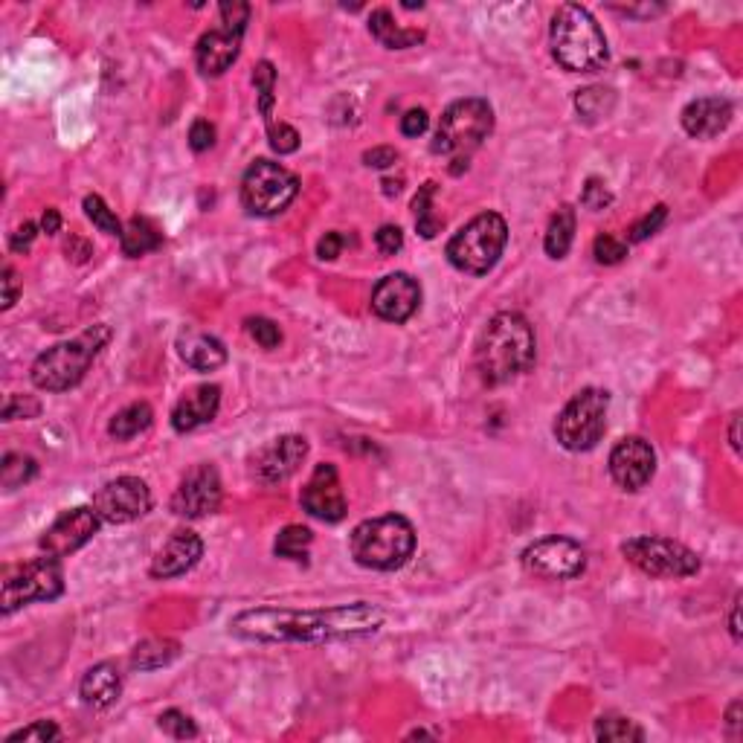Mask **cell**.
Segmentation results:
<instances>
[{
  "mask_svg": "<svg viewBox=\"0 0 743 743\" xmlns=\"http://www.w3.org/2000/svg\"><path fill=\"white\" fill-rule=\"evenodd\" d=\"M41 413V404L32 401L27 395H9L6 407H3V421H15V418H35Z\"/></svg>",
  "mask_w": 743,
  "mask_h": 743,
  "instance_id": "bcb514c9",
  "label": "cell"
},
{
  "mask_svg": "<svg viewBox=\"0 0 743 743\" xmlns=\"http://www.w3.org/2000/svg\"><path fill=\"white\" fill-rule=\"evenodd\" d=\"M253 85L259 90V111L270 125V114H273V102H276V70L270 61H259L256 73H253Z\"/></svg>",
  "mask_w": 743,
  "mask_h": 743,
  "instance_id": "8d00e7d4",
  "label": "cell"
},
{
  "mask_svg": "<svg viewBox=\"0 0 743 743\" xmlns=\"http://www.w3.org/2000/svg\"><path fill=\"white\" fill-rule=\"evenodd\" d=\"M433 195H436V183L427 180L418 195L413 198V212H416V227L424 238H433L442 230V218L433 215Z\"/></svg>",
  "mask_w": 743,
  "mask_h": 743,
  "instance_id": "e575fe53",
  "label": "cell"
},
{
  "mask_svg": "<svg viewBox=\"0 0 743 743\" xmlns=\"http://www.w3.org/2000/svg\"><path fill=\"white\" fill-rule=\"evenodd\" d=\"M363 163L369 169H389V166L398 163V151L392 149V146H375V149L363 151Z\"/></svg>",
  "mask_w": 743,
  "mask_h": 743,
  "instance_id": "681fc988",
  "label": "cell"
},
{
  "mask_svg": "<svg viewBox=\"0 0 743 743\" xmlns=\"http://www.w3.org/2000/svg\"><path fill=\"white\" fill-rule=\"evenodd\" d=\"M122 253L128 256V259H140V256H146V253H154L160 244H163V233H160V227L149 221V218H131L125 227H122Z\"/></svg>",
  "mask_w": 743,
  "mask_h": 743,
  "instance_id": "4316f807",
  "label": "cell"
},
{
  "mask_svg": "<svg viewBox=\"0 0 743 743\" xmlns=\"http://www.w3.org/2000/svg\"><path fill=\"white\" fill-rule=\"evenodd\" d=\"M427 125H430L427 111H424V108H413V111H407V114L401 117V134H404V137H421V134L427 131Z\"/></svg>",
  "mask_w": 743,
  "mask_h": 743,
  "instance_id": "f907efd6",
  "label": "cell"
},
{
  "mask_svg": "<svg viewBox=\"0 0 743 743\" xmlns=\"http://www.w3.org/2000/svg\"><path fill=\"white\" fill-rule=\"evenodd\" d=\"M3 311H9L15 302H18V294H21V279H18V273H15V268H3Z\"/></svg>",
  "mask_w": 743,
  "mask_h": 743,
  "instance_id": "816d5d0a",
  "label": "cell"
},
{
  "mask_svg": "<svg viewBox=\"0 0 743 743\" xmlns=\"http://www.w3.org/2000/svg\"><path fill=\"white\" fill-rule=\"evenodd\" d=\"M241 38L244 35L224 30V27L204 32L198 38V47H195L198 70L204 76H221V73H227L236 64L238 53H241Z\"/></svg>",
  "mask_w": 743,
  "mask_h": 743,
  "instance_id": "603a6c76",
  "label": "cell"
},
{
  "mask_svg": "<svg viewBox=\"0 0 743 743\" xmlns=\"http://www.w3.org/2000/svg\"><path fill=\"white\" fill-rule=\"evenodd\" d=\"M369 32L387 50H410L424 41V30H407V27L395 24L389 9H375L369 15Z\"/></svg>",
  "mask_w": 743,
  "mask_h": 743,
  "instance_id": "484cf974",
  "label": "cell"
},
{
  "mask_svg": "<svg viewBox=\"0 0 743 743\" xmlns=\"http://www.w3.org/2000/svg\"><path fill=\"white\" fill-rule=\"evenodd\" d=\"M685 134L697 137V140H712L717 134H723L732 122V102L720 99V96H703L688 102L680 114Z\"/></svg>",
  "mask_w": 743,
  "mask_h": 743,
  "instance_id": "44dd1931",
  "label": "cell"
},
{
  "mask_svg": "<svg viewBox=\"0 0 743 743\" xmlns=\"http://www.w3.org/2000/svg\"><path fill=\"white\" fill-rule=\"evenodd\" d=\"M157 726H160L166 735H172L175 741H192V738H198L195 720L186 712H180V709H169V712L160 714V717H157Z\"/></svg>",
  "mask_w": 743,
  "mask_h": 743,
  "instance_id": "74e56055",
  "label": "cell"
},
{
  "mask_svg": "<svg viewBox=\"0 0 743 743\" xmlns=\"http://www.w3.org/2000/svg\"><path fill=\"white\" fill-rule=\"evenodd\" d=\"M729 630H732V639H735V642H741V595H735V601H732Z\"/></svg>",
  "mask_w": 743,
  "mask_h": 743,
  "instance_id": "6f0895ef",
  "label": "cell"
},
{
  "mask_svg": "<svg viewBox=\"0 0 743 743\" xmlns=\"http://www.w3.org/2000/svg\"><path fill=\"white\" fill-rule=\"evenodd\" d=\"M108 340H111V326L99 323V326L85 328L73 340H61L56 346H50L32 363V384L44 392H67V389L79 387L93 366V360L108 346Z\"/></svg>",
  "mask_w": 743,
  "mask_h": 743,
  "instance_id": "277c9868",
  "label": "cell"
},
{
  "mask_svg": "<svg viewBox=\"0 0 743 743\" xmlns=\"http://www.w3.org/2000/svg\"><path fill=\"white\" fill-rule=\"evenodd\" d=\"M595 738L604 743H627V741H645V729L636 726L630 717H619V714H601L595 720Z\"/></svg>",
  "mask_w": 743,
  "mask_h": 743,
  "instance_id": "4dcf8cb0",
  "label": "cell"
},
{
  "mask_svg": "<svg viewBox=\"0 0 743 743\" xmlns=\"http://www.w3.org/2000/svg\"><path fill=\"white\" fill-rule=\"evenodd\" d=\"M189 146L192 151H207L215 146V125L209 119H195L189 128Z\"/></svg>",
  "mask_w": 743,
  "mask_h": 743,
  "instance_id": "7dc6e473",
  "label": "cell"
},
{
  "mask_svg": "<svg viewBox=\"0 0 743 743\" xmlns=\"http://www.w3.org/2000/svg\"><path fill=\"white\" fill-rule=\"evenodd\" d=\"M622 555L627 564L651 578H691L700 572V558L688 546L671 537L642 535L622 543Z\"/></svg>",
  "mask_w": 743,
  "mask_h": 743,
  "instance_id": "8fae6325",
  "label": "cell"
},
{
  "mask_svg": "<svg viewBox=\"0 0 743 743\" xmlns=\"http://www.w3.org/2000/svg\"><path fill=\"white\" fill-rule=\"evenodd\" d=\"M572 238H575V209L564 204L552 215L549 227H546V238H543V247L552 259H564L572 247Z\"/></svg>",
  "mask_w": 743,
  "mask_h": 743,
  "instance_id": "f546056e",
  "label": "cell"
},
{
  "mask_svg": "<svg viewBox=\"0 0 743 743\" xmlns=\"http://www.w3.org/2000/svg\"><path fill=\"white\" fill-rule=\"evenodd\" d=\"M508 244V224L500 212H479L447 241V262L468 276H485L497 268Z\"/></svg>",
  "mask_w": 743,
  "mask_h": 743,
  "instance_id": "52a82bcc",
  "label": "cell"
},
{
  "mask_svg": "<svg viewBox=\"0 0 743 743\" xmlns=\"http://www.w3.org/2000/svg\"><path fill=\"white\" fill-rule=\"evenodd\" d=\"M268 140L270 149L276 154H294L299 149V134L297 128H291L288 122H270L268 125Z\"/></svg>",
  "mask_w": 743,
  "mask_h": 743,
  "instance_id": "ee69618b",
  "label": "cell"
},
{
  "mask_svg": "<svg viewBox=\"0 0 743 743\" xmlns=\"http://www.w3.org/2000/svg\"><path fill=\"white\" fill-rule=\"evenodd\" d=\"M726 726H729V735L738 738V729H741V700H735L726 712Z\"/></svg>",
  "mask_w": 743,
  "mask_h": 743,
  "instance_id": "680465c9",
  "label": "cell"
},
{
  "mask_svg": "<svg viewBox=\"0 0 743 743\" xmlns=\"http://www.w3.org/2000/svg\"><path fill=\"white\" fill-rule=\"evenodd\" d=\"M79 694H82V703L93 706V709H108L114 706L122 694V674L114 662H99L93 665L88 674L82 677L79 685Z\"/></svg>",
  "mask_w": 743,
  "mask_h": 743,
  "instance_id": "d4e9b609",
  "label": "cell"
},
{
  "mask_svg": "<svg viewBox=\"0 0 743 743\" xmlns=\"http://www.w3.org/2000/svg\"><path fill=\"white\" fill-rule=\"evenodd\" d=\"M221 407V389L215 384H201V387L186 389L180 395V401L172 410V427L178 433H192L198 427H204L209 421H215Z\"/></svg>",
  "mask_w": 743,
  "mask_h": 743,
  "instance_id": "7402d4cb",
  "label": "cell"
},
{
  "mask_svg": "<svg viewBox=\"0 0 743 743\" xmlns=\"http://www.w3.org/2000/svg\"><path fill=\"white\" fill-rule=\"evenodd\" d=\"M665 218H668V207L665 204H659L654 207L648 215H642L633 227H630V233L627 238L633 241V244H639V241H645V238H651L654 233H659V227L665 224Z\"/></svg>",
  "mask_w": 743,
  "mask_h": 743,
  "instance_id": "7bdbcfd3",
  "label": "cell"
},
{
  "mask_svg": "<svg viewBox=\"0 0 743 743\" xmlns=\"http://www.w3.org/2000/svg\"><path fill=\"white\" fill-rule=\"evenodd\" d=\"M610 395L604 389L587 387L569 398L564 410L555 418V439L569 453L593 450L607 430Z\"/></svg>",
  "mask_w": 743,
  "mask_h": 743,
  "instance_id": "ba28073f",
  "label": "cell"
},
{
  "mask_svg": "<svg viewBox=\"0 0 743 743\" xmlns=\"http://www.w3.org/2000/svg\"><path fill=\"white\" fill-rule=\"evenodd\" d=\"M250 3H241V0H227V3H221L218 6V15H221V27L230 32H238V35H244L247 30V24H250Z\"/></svg>",
  "mask_w": 743,
  "mask_h": 743,
  "instance_id": "60d3db41",
  "label": "cell"
},
{
  "mask_svg": "<svg viewBox=\"0 0 743 743\" xmlns=\"http://www.w3.org/2000/svg\"><path fill=\"white\" fill-rule=\"evenodd\" d=\"M616 105V93L610 88H584L575 93V108L578 114L587 119V122H595V119H604Z\"/></svg>",
  "mask_w": 743,
  "mask_h": 743,
  "instance_id": "d6a6232c",
  "label": "cell"
},
{
  "mask_svg": "<svg viewBox=\"0 0 743 743\" xmlns=\"http://www.w3.org/2000/svg\"><path fill=\"white\" fill-rule=\"evenodd\" d=\"M151 421H154V413H151L149 404H146V401H137V404H128L125 410H119L117 416L111 418L108 433H111L117 442H128V439L146 433L151 427Z\"/></svg>",
  "mask_w": 743,
  "mask_h": 743,
  "instance_id": "f1b7e54d",
  "label": "cell"
},
{
  "mask_svg": "<svg viewBox=\"0 0 743 743\" xmlns=\"http://www.w3.org/2000/svg\"><path fill=\"white\" fill-rule=\"evenodd\" d=\"M99 526H102V517L96 514V508H70L41 535L38 546L47 555L64 558V555H73L76 549H82L88 540H93V535L99 532Z\"/></svg>",
  "mask_w": 743,
  "mask_h": 743,
  "instance_id": "2e32d148",
  "label": "cell"
},
{
  "mask_svg": "<svg viewBox=\"0 0 743 743\" xmlns=\"http://www.w3.org/2000/svg\"><path fill=\"white\" fill-rule=\"evenodd\" d=\"M738 424H741V418L735 413V416H732V427H729V442H732V450H735V453L741 450V442H738Z\"/></svg>",
  "mask_w": 743,
  "mask_h": 743,
  "instance_id": "91938a15",
  "label": "cell"
},
{
  "mask_svg": "<svg viewBox=\"0 0 743 743\" xmlns=\"http://www.w3.org/2000/svg\"><path fill=\"white\" fill-rule=\"evenodd\" d=\"M302 508L323 520V523H340L346 517V494H343V485H340V474L331 462H323L314 468V474L308 479V485L302 488V497H299Z\"/></svg>",
  "mask_w": 743,
  "mask_h": 743,
  "instance_id": "e0dca14e",
  "label": "cell"
},
{
  "mask_svg": "<svg viewBox=\"0 0 743 743\" xmlns=\"http://www.w3.org/2000/svg\"><path fill=\"white\" fill-rule=\"evenodd\" d=\"M387 622L378 604L355 601L340 607L294 610V607H256L230 622V633L247 642H334L372 636Z\"/></svg>",
  "mask_w": 743,
  "mask_h": 743,
  "instance_id": "6da1fadb",
  "label": "cell"
},
{
  "mask_svg": "<svg viewBox=\"0 0 743 743\" xmlns=\"http://www.w3.org/2000/svg\"><path fill=\"white\" fill-rule=\"evenodd\" d=\"M178 352L183 363L195 372H215L227 363V349L218 337L204 331H183L178 337Z\"/></svg>",
  "mask_w": 743,
  "mask_h": 743,
  "instance_id": "cb8c5ba5",
  "label": "cell"
},
{
  "mask_svg": "<svg viewBox=\"0 0 743 743\" xmlns=\"http://www.w3.org/2000/svg\"><path fill=\"white\" fill-rule=\"evenodd\" d=\"M549 44L555 61L569 73H595L610 61L604 30L598 27L593 12L578 3L558 6L549 27Z\"/></svg>",
  "mask_w": 743,
  "mask_h": 743,
  "instance_id": "3957f363",
  "label": "cell"
},
{
  "mask_svg": "<svg viewBox=\"0 0 743 743\" xmlns=\"http://www.w3.org/2000/svg\"><path fill=\"white\" fill-rule=\"evenodd\" d=\"M180 656V642L175 639H146L131 651V668L134 671H157L172 665Z\"/></svg>",
  "mask_w": 743,
  "mask_h": 743,
  "instance_id": "83f0119b",
  "label": "cell"
},
{
  "mask_svg": "<svg viewBox=\"0 0 743 743\" xmlns=\"http://www.w3.org/2000/svg\"><path fill=\"white\" fill-rule=\"evenodd\" d=\"M38 471L35 459L24 456V453H6L3 456V465H0V485L6 491H15V488H24L32 476Z\"/></svg>",
  "mask_w": 743,
  "mask_h": 743,
  "instance_id": "836d02e7",
  "label": "cell"
},
{
  "mask_svg": "<svg viewBox=\"0 0 743 743\" xmlns=\"http://www.w3.org/2000/svg\"><path fill=\"white\" fill-rule=\"evenodd\" d=\"M491 131H494V111L485 99L479 96L456 99L453 105H447L439 119L433 151L456 163L453 172L459 175L462 169H468L471 154L488 140Z\"/></svg>",
  "mask_w": 743,
  "mask_h": 743,
  "instance_id": "8992f818",
  "label": "cell"
},
{
  "mask_svg": "<svg viewBox=\"0 0 743 743\" xmlns=\"http://www.w3.org/2000/svg\"><path fill=\"white\" fill-rule=\"evenodd\" d=\"M299 178L273 160H256L241 178V207L250 215L270 218L294 204Z\"/></svg>",
  "mask_w": 743,
  "mask_h": 743,
  "instance_id": "9c48e42d",
  "label": "cell"
},
{
  "mask_svg": "<svg viewBox=\"0 0 743 743\" xmlns=\"http://www.w3.org/2000/svg\"><path fill=\"white\" fill-rule=\"evenodd\" d=\"M593 256L595 262H601V265H619V262H625L627 259V244L622 238L610 236V233H601V236H595L593 241Z\"/></svg>",
  "mask_w": 743,
  "mask_h": 743,
  "instance_id": "ab89813d",
  "label": "cell"
},
{
  "mask_svg": "<svg viewBox=\"0 0 743 743\" xmlns=\"http://www.w3.org/2000/svg\"><path fill=\"white\" fill-rule=\"evenodd\" d=\"M93 508L102 517V523H111V526L134 523L151 511L149 485L140 476H117L96 491Z\"/></svg>",
  "mask_w": 743,
  "mask_h": 743,
  "instance_id": "4fadbf2b",
  "label": "cell"
},
{
  "mask_svg": "<svg viewBox=\"0 0 743 743\" xmlns=\"http://www.w3.org/2000/svg\"><path fill=\"white\" fill-rule=\"evenodd\" d=\"M581 204L590 209V212H601V209H607L610 204H613V195H610V189L604 186V180L590 178L587 183H584Z\"/></svg>",
  "mask_w": 743,
  "mask_h": 743,
  "instance_id": "f6af8a7d",
  "label": "cell"
},
{
  "mask_svg": "<svg viewBox=\"0 0 743 743\" xmlns=\"http://www.w3.org/2000/svg\"><path fill=\"white\" fill-rule=\"evenodd\" d=\"M247 334L262 346V349H276L282 343V328L276 326L268 317H250L247 323Z\"/></svg>",
  "mask_w": 743,
  "mask_h": 743,
  "instance_id": "b9f144b4",
  "label": "cell"
},
{
  "mask_svg": "<svg viewBox=\"0 0 743 743\" xmlns=\"http://www.w3.org/2000/svg\"><path fill=\"white\" fill-rule=\"evenodd\" d=\"M343 244H346V236H340V233H326V236L320 238V244H317V256H320L323 262H331V259L340 256Z\"/></svg>",
  "mask_w": 743,
  "mask_h": 743,
  "instance_id": "db71d44e",
  "label": "cell"
},
{
  "mask_svg": "<svg viewBox=\"0 0 743 743\" xmlns=\"http://www.w3.org/2000/svg\"><path fill=\"white\" fill-rule=\"evenodd\" d=\"M64 593V569L56 555H41L30 564L6 572L0 610L3 616H12L15 610L27 607L32 601H53Z\"/></svg>",
  "mask_w": 743,
  "mask_h": 743,
  "instance_id": "30bf717a",
  "label": "cell"
},
{
  "mask_svg": "<svg viewBox=\"0 0 743 743\" xmlns=\"http://www.w3.org/2000/svg\"><path fill=\"white\" fill-rule=\"evenodd\" d=\"M61 732L59 726L53 723V720H35L30 726H24V729H18V732H12L6 743H50V741H59Z\"/></svg>",
  "mask_w": 743,
  "mask_h": 743,
  "instance_id": "f35d334b",
  "label": "cell"
},
{
  "mask_svg": "<svg viewBox=\"0 0 743 743\" xmlns=\"http://www.w3.org/2000/svg\"><path fill=\"white\" fill-rule=\"evenodd\" d=\"M610 476L622 491H642L656 474V453L642 436H627L610 450Z\"/></svg>",
  "mask_w": 743,
  "mask_h": 743,
  "instance_id": "9a60e30c",
  "label": "cell"
},
{
  "mask_svg": "<svg viewBox=\"0 0 743 743\" xmlns=\"http://www.w3.org/2000/svg\"><path fill=\"white\" fill-rule=\"evenodd\" d=\"M520 564L526 572L549 581H569L587 569V552L578 540L564 535H549L523 549Z\"/></svg>",
  "mask_w": 743,
  "mask_h": 743,
  "instance_id": "7c38bea8",
  "label": "cell"
},
{
  "mask_svg": "<svg viewBox=\"0 0 743 743\" xmlns=\"http://www.w3.org/2000/svg\"><path fill=\"white\" fill-rule=\"evenodd\" d=\"M201 558H204V540L192 529H178L154 555L151 575L154 578H178L183 572H189Z\"/></svg>",
  "mask_w": 743,
  "mask_h": 743,
  "instance_id": "ffe728a7",
  "label": "cell"
},
{
  "mask_svg": "<svg viewBox=\"0 0 743 743\" xmlns=\"http://www.w3.org/2000/svg\"><path fill=\"white\" fill-rule=\"evenodd\" d=\"M59 230H61L59 209L47 207V209H44V215H41V233H47V236H56Z\"/></svg>",
  "mask_w": 743,
  "mask_h": 743,
  "instance_id": "9f6ffc18",
  "label": "cell"
},
{
  "mask_svg": "<svg viewBox=\"0 0 743 743\" xmlns=\"http://www.w3.org/2000/svg\"><path fill=\"white\" fill-rule=\"evenodd\" d=\"M308 456V442L305 436H279L273 439L268 447H262L256 456H253V476L262 482V485H279L285 479L297 474L299 465L305 462Z\"/></svg>",
  "mask_w": 743,
  "mask_h": 743,
  "instance_id": "ac0fdd59",
  "label": "cell"
},
{
  "mask_svg": "<svg viewBox=\"0 0 743 743\" xmlns=\"http://www.w3.org/2000/svg\"><path fill=\"white\" fill-rule=\"evenodd\" d=\"M35 236H38V227H35L32 221H24V224L12 233V238H9V247H12L15 253H27L32 247V241H35Z\"/></svg>",
  "mask_w": 743,
  "mask_h": 743,
  "instance_id": "f5cc1de1",
  "label": "cell"
},
{
  "mask_svg": "<svg viewBox=\"0 0 743 743\" xmlns=\"http://www.w3.org/2000/svg\"><path fill=\"white\" fill-rule=\"evenodd\" d=\"M421 305V285L410 273H389L372 291V311L387 323H407Z\"/></svg>",
  "mask_w": 743,
  "mask_h": 743,
  "instance_id": "d6986e66",
  "label": "cell"
},
{
  "mask_svg": "<svg viewBox=\"0 0 743 743\" xmlns=\"http://www.w3.org/2000/svg\"><path fill=\"white\" fill-rule=\"evenodd\" d=\"M349 552L355 564L378 572L401 569L416 552V529L404 514H384L357 523L349 535Z\"/></svg>",
  "mask_w": 743,
  "mask_h": 743,
  "instance_id": "5b68a950",
  "label": "cell"
},
{
  "mask_svg": "<svg viewBox=\"0 0 743 743\" xmlns=\"http://www.w3.org/2000/svg\"><path fill=\"white\" fill-rule=\"evenodd\" d=\"M64 253H67V259H73V262H88V256L93 253V250H90L88 241H82V238H70V241H67V247H64Z\"/></svg>",
  "mask_w": 743,
  "mask_h": 743,
  "instance_id": "11a10c76",
  "label": "cell"
},
{
  "mask_svg": "<svg viewBox=\"0 0 743 743\" xmlns=\"http://www.w3.org/2000/svg\"><path fill=\"white\" fill-rule=\"evenodd\" d=\"M221 497H224V485L215 465L201 462L180 479L172 497V511L186 520H201L221 508Z\"/></svg>",
  "mask_w": 743,
  "mask_h": 743,
  "instance_id": "5bb4252c",
  "label": "cell"
},
{
  "mask_svg": "<svg viewBox=\"0 0 743 743\" xmlns=\"http://www.w3.org/2000/svg\"><path fill=\"white\" fill-rule=\"evenodd\" d=\"M85 215H88V221H93V227H99L102 233H108V236H122V221L117 218V212L108 207L99 195H88L85 198Z\"/></svg>",
  "mask_w": 743,
  "mask_h": 743,
  "instance_id": "d590c367",
  "label": "cell"
},
{
  "mask_svg": "<svg viewBox=\"0 0 743 743\" xmlns=\"http://www.w3.org/2000/svg\"><path fill=\"white\" fill-rule=\"evenodd\" d=\"M311 529H305V526H285L279 537H276V543H273V552L279 555V558H285V561H297V564H308V549H311Z\"/></svg>",
  "mask_w": 743,
  "mask_h": 743,
  "instance_id": "1f68e13d",
  "label": "cell"
},
{
  "mask_svg": "<svg viewBox=\"0 0 743 743\" xmlns=\"http://www.w3.org/2000/svg\"><path fill=\"white\" fill-rule=\"evenodd\" d=\"M375 244H378V250H381L384 256H395V253L404 247V233H401V227L384 224V227L375 233Z\"/></svg>",
  "mask_w": 743,
  "mask_h": 743,
  "instance_id": "c3c4849f",
  "label": "cell"
},
{
  "mask_svg": "<svg viewBox=\"0 0 743 743\" xmlns=\"http://www.w3.org/2000/svg\"><path fill=\"white\" fill-rule=\"evenodd\" d=\"M474 357L482 384L503 387L535 366V328L523 314L503 311V314L491 317V323L479 334Z\"/></svg>",
  "mask_w": 743,
  "mask_h": 743,
  "instance_id": "7a4b0ae2",
  "label": "cell"
}]
</instances>
